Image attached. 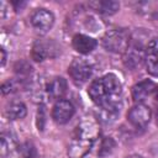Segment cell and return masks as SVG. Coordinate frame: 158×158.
Instances as JSON below:
<instances>
[{
	"mask_svg": "<svg viewBox=\"0 0 158 158\" xmlns=\"http://www.w3.org/2000/svg\"><path fill=\"white\" fill-rule=\"evenodd\" d=\"M99 136V126L93 120H83L75 128V132L68 146L70 158H83L93 147Z\"/></svg>",
	"mask_w": 158,
	"mask_h": 158,
	"instance_id": "obj_1",
	"label": "cell"
},
{
	"mask_svg": "<svg viewBox=\"0 0 158 158\" xmlns=\"http://www.w3.org/2000/svg\"><path fill=\"white\" fill-rule=\"evenodd\" d=\"M88 94L99 107L111 102H118L121 95V83L115 74H106L95 79L90 84Z\"/></svg>",
	"mask_w": 158,
	"mask_h": 158,
	"instance_id": "obj_2",
	"label": "cell"
},
{
	"mask_svg": "<svg viewBox=\"0 0 158 158\" xmlns=\"http://www.w3.org/2000/svg\"><path fill=\"white\" fill-rule=\"evenodd\" d=\"M131 43L130 32L125 28H112L102 37V46L112 53H125Z\"/></svg>",
	"mask_w": 158,
	"mask_h": 158,
	"instance_id": "obj_3",
	"label": "cell"
},
{
	"mask_svg": "<svg viewBox=\"0 0 158 158\" xmlns=\"http://www.w3.org/2000/svg\"><path fill=\"white\" fill-rule=\"evenodd\" d=\"M59 53V47L52 40H38L32 47V58L36 62H42L47 58H54Z\"/></svg>",
	"mask_w": 158,
	"mask_h": 158,
	"instance_id": "obj_4",
	"label": "cell"
},
{
	"mask_svg": "<svg viewBox=\"0 0 158 158\" xmlns=\"http://www.w3.org/2000/svg\"><path fill=\"white\" fill-rule=\"evenodd\" d=\"M54 23V16L46 9H37L31 15V25L38 33H47Z\"/></svg>",
	"mask_w": 158,
	"mask_h": 158,
	"instance_id": "obj_5",
	"label": "cell"
},
{
	"mask_svg": "<svg viewBox=\"0 0 158 158\" xmlns=\"http://www.w3.org/2000/svg\"><path fill=\"white\" fill-rule=\"evenodd\" d=\"M93 73L91 64L84 58H75L69 65V74L75 83H85Z\"/></svg>",
	"mask_w": 158,
	"mask_h": 158,
	"instance_id": "obj_6",
	"label": "cell"
},
{
	"mask_svg": "<svg viewBox=\"0 0 158 158\" xmlns=\"http://www.w3.org/2000/svg\"><path fill=\"white\" fill-rule=\"evenodd\" d=\"M151 109L147 105L143 104H136L135 106L131 107V110L127 114V118L130 121L131 125H133L135 127H144L148 125L149 120H151Z\"/></svg>",
	"mask_w": 158,
	"mask_h": 158,
	"instance_id": "obj_7",
	"label": "cell"
},
{
	"mask_svg": "<svg viewBox=\"0 0 158 158\" xmlns=\"http://www.w3.org/2000/svg\"><path fill=\"white\" fill-rule=\"evenodd\" d=\"M144 63L147 72L153 77H158V37H153L147 43Z\"/></svg>",
	"mask_w": 158,
	"mask_h": 158,
	"instance_id": "obj_8",
	"label": "cell"
},
{
	"mask_svg": "<svg viewBox=\"0 0 158 158\" xmlns=\"http://www.w3.org/2000/svg\"><path fill=\"white\" fill-rule=\"evenodd\" d=\"M74 115V106L72 105L70 101L60 99L58 100L52 110V117L53 120L59 123V125H64L67 123Z\"/></svg>",
	"mask_w": 158,
	"mask_h": 158,
	"instance_id": "obj_9",
	"label": "cell"
},
{
	"mask_svg": "<svg viewBox=\"0 0 158 158\" xmlns=\"http://www.w3.org/2000/svg\"><path fill=\"white\" fill-rule=\"evenodd\" d=\"M144 54L146 48H143L141 44L137 43H130L127 51L123 53V63L128 68H136L139 67L142 62H144Z\"/></svg>",
	"mask_w": 158,
	"mask_h": 158,
	"instance_id": "obj_10",
	"label": "cell"
},
{
	"mask_svg": "<svg viewBox=\"0 0 158 158\" xmlns=\"http://www.w3.org/2000/svg\"><path fill=\"white\" fill-rule=\"evenodd\" d=\"M156 89V84L152 80H142L132 88V98L137 104H142V101L154 93Z\"/></svg>",
	"mask_w": 158,
	"mask_h": 158,
	"instance_id": "obj_11",
	"label": "cell"
},
{
	"mask_svg": "<svg viewBox=\"0 0 158 158\" xmlns=\"http://www.w3.org/2000/svg\"><path fill=\"white\" fill-rule=\"evenodd\" d=\"M73 47L77 52L81 54H88L96 47V41L93 37L85 35H75L73 37Z\"/></svg>",
	"mask_w": 158,
	"mask_h": 158,
	"instance_id": "obj_12",
	"label": "cell"
},
{
	"mask_svg": "<svg viewBox=\"0 0 158 158\" xmlns=\"http://www.w3.org/2000/svg\"><path fill=\"white\" fill-rule=\"evenodd\" d=\"M46 91H47V95L51 99H58V100H60L62 96L67 91V81L63 78H58V77L57 78H53L46 85Z\"/></svg>",
	"mask_w": 158,
	"mask_h": 158,
	"instance_id": "obj_13",
	"label": "cell"
},
{
	"mask_svg": "<svg viewBox=\"0 0 158 158\" xmlns=\"http://www.w3.org/2000/svg\"><path fill=\"white\" fill-rule=\"evenodd\" d=\"M120 101L118 102H111V104H107V105H104V106H100V112H99V116H100V120L105 123H109V122H112L116 120V117L120 115Z\"/></svg>",
	"mask_w": 158,
	"mask_h": 158,
	"instance_id": "obj_14",
	"label": "cell"
},
{
	"mask_svg": "<svg viewBox=\"0 0 158 158\" xmlns=\"http://www.w3.org/2000/svg\"><path fill=\"white\" fill-rule=\"evenodd\" d=\"M17 147L16 139L11 133H1L0 137V152L2 157H6L9 154H11Z\"/></svg>",
	"mask_w": 158,
	"mask_h": 158,
	"instance_id": "obj_15",
	"label": "cell"
},
{
	"mask_svg": "<svg viewBox=\"0 0 158 158\" xmlns=\"http://www.w3.org/2000/svg\"><path fill=\"white\" fill-rule=\"evenodd\" d=\"M91 6H95V10L104 15H114L120 9V4L115 0H101L96 2H91Z\"/></svg>",
	"mask_w": 158,
	"mask_h": 158,
	"instance_id": "obj_16",
	"label": "cell"
},
{
	"mask_svg": "<svg viewBox=\"0 0 158 158\" xmlns=\"http://www.w3.org/2000/svg\"><path fill=\"white\" fill-rule=\"evenodd\" d=\"M5 115L10 120H20L26 116V106L22 102L15 101L11 102L6 109H5Z\"/></svg>",
	"mask_w": 158,
	"mask_h": 158,
	"instance_id": "obj_17",
	"label": "cell"
},
{
	"mask_svg": "<svg viewBox=\"0 0 158 158\" xmlns=\"http://www.w3.org/2000/svg\"><path fill=\"white\" fill-rule=\"evenodd\" d=\"M36 151L31 143H23L19 147V158H35Z\"/></svg>",
	"mask_w": 158,
	"mask_h": 158,
	"instance_id": "obj_18",
	"label": "cell"
},
{
	"mask_svg": "<svg viewBox=\"0 0 158 158\" xmlns=\"http://www.w3.org/2000/svg\"><path fill=\"white\" fill-rule=\"evenodd\" d=\"M115 148V142L111 137H106L102 143H101V147H100V151H99V154L100 156H107L110 154Z\"/></svg>",
	"mask_w": 158,
	"mask_h": 158,
	"instance_id": "obj_19",
	"label": "cell"
},
{
	"mask_svg": "<svg viewBox=\"0 0 158 158\" xmlns=\"http://www.w3.org/2000/svg\"><path fill=\"white\" fill-rule=\"evenodd\" d=\"M37 117H38V130H43V122H44V109H43V106L40 107Z\"/></svg>",
	"mask_w": 158,
	"mask_h": 158,
	"instance_id": "obj_20",
	"label": "cell"
},
{
	"mask_svg": "<svg viewBox=\"0 0 158 158\" xmlns=\"http://www.w3.org/2000/svg\"><path fill=\"white\" fill-rule=\"evenodd\" d=\"M10 91H12V84H11L10 81H7V83H5V84L2 85V93H4V94H7V93H10Z\"/></svg>",
	"mask_w": 158,
	"mask_h": 158,
	"instance_id": "obj_21",
	"label": "cell"
},
{
	"mask_svg": "<svg viewBox=\"0 0 158 158\" xmlns=\"http://www.w3.org/2000/svg\"><path fill=\"white\" fill-rule=\"evenodd\" d=\"M0 52H1V67H4L5 63H6V52H5L4 48H1Z\"/></svg>",
	"mask_w": 158,
	"mask_h": 158,
	"instance_id": "obj_22",
	"label": "cell"
},
{
	"mask_svg": "<svg viewBox=\"0 0 158 158\" xmlns=\"http://www.w3.org/2000/svg\"><path fill=\"white\" fill-rule=\"evenodd\" d=\"M156 99H157V121H158V88L156 89Z\"/></svg>",
	"mask_w": 158,
	"mask_h": 158,
	"instance_id": "obj_23",
	"label": "cell"
},
{
	"mask_svg": "<svg viewBox=\"0 0 158 158\" xmlns=\"http://www.w3.org/2000/svg\"><path fill=\"white\" fill-rule=\"evenodd\" d=\"M126 158H143V157H141V156H138V154H131V156H128V157H126Z\"/></svg>",
	"mask_w": 158,
	"mask_h": 158,
	"instance_id": "obj_24",
	"label": "cell"
}]
</instances>
